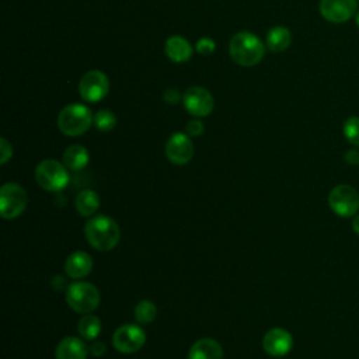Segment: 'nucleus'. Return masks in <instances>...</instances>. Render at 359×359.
Segmentation results:
<instances>
[{
  "label": "nucleus",
  "mask_w": 359,
  "mask_h": 359,
  "mask_svg": "<svg viewBox=\"0 0 359 359\" xmlns=\"http://www.w3.org/2000/svg\"><path fill=\"white\" fill-rule=\"evenodd\" d=\"M88 349L77 337H65L55 349L56 359H86Z\"/></svg>",
  "instance_id": "2eb2a0df"
},
{
  "label": "nucleus",
  "mask_w": 359,
  "mask_h": 359,
  "mask_svg": "<svg viewBox=\"0 0 359 359\" xmlns=\"http://www.w3.org/2000/svg\"><path fill=\"white\" fill-rule=\"evenodd\" d=\"M109 90L108 77L100 70L87 72L79 81V93L88 102L101 101Z\"/></svg>",
  "instance_id": "6e6552de"
},
{
  "label": "nucleus",
  "mask_w": 359,
  "mask_h": 359,
  "mask_svg": "<svg viewBox=\"0 0 359 359\" xmlns=\"http://www.w3.org/2000/svg\"><path fill=\"white\" fill-rule=\"evenodd\" d=\"M76 210L84 216V217H90L93 216L98 208H100V196L93 189H84L81 191L77 198H76Z\"/></svg>",
  "instance_id": "6ab92c4d"
},
{
  "label": "nucleus",
  "mask_w": 359,
  "mask_h": 359,
  "mask_svg": "<svg viewBox=\"0 0 359 359\" xmlns=\"http://www.w3.org/2000/svg\"><path fill=\"white\" fill-rule=\"evenodd\" d=\"M66 302L80 314H90L100 304V292L90 282H73L66 289Z\"/></svg>",
  "instance_id": "20e7f679"
},
{
  "label": "nucleus",
  "mask_w": 359,
  "mask_h": 359,
  "mask_svg": "<svg viewBox=\"0 0 359 359\" xmlns=\"http://www.w3.org/2000/svg\"><path fill=\"white\" fill-rule=\"evenodd\" d=\"M105 351H107L105 344H102V342H100V341L93 342L91 346H90V352H91L93 356H102V355L105 353Z\"/></svg>",
  "instance_id": "c85d7f7f"
},
{
  "label": "nucleus",
  "mask_w": 359,
  "mask_h": 359,
  "mask_svg": "<svg viewBox=\"0 0 359 359\" xmlns=\"http://www.w3.org/2000/svg\"><path fill=\"white\" fill-rule=\"evenodd\" d=\"M355 21H356V24H358V27H359V10H358V13L355 14Z\"/></svg>",
  "instance_id": "2f4dec72"
},
{
  "label": "nucleus",
  "mask_w": 359,
  "mask_h": 359,
  "mask_svg": "<svg viewBox=\"0 0 359 359\" xmlns=\"http://www.w3.org/2000/svg\"><path fill=\"white\" fill-rule=\"evenodd\" d=\"M345 139L355 147H359V116H349L342 125Z\"/></svg>",
  "instance_id": "b1692460"
},
{
  "label": "nucleus",
  "mask_w": 359,
  "mask_h": 359,
  "mask_svg": "<svg viewBox=\"0 0 359 359\" xmlns=\"http://www.w3.org/2000/svg\"><path fill=\"white\" fill-rule=\"evenodd\" d=\"M215 48H216L215 41H212L210 38H202L196 42V50L201 55H210L215 50Z\"/></svg>",
  "instance_id": "393cba45"
},
{
  "label": "nucleus",
  "mask_w": 359,
  "mask_h": 359,
  "mask_svg": "<svg viewBox=\"0 0 359 359\" xmlns=\"http://www.w3.org/2000/svg\"><path fill=\"white\" fill-rule=\"evenodd\" d=\"M165 156L167 158L177 165H182L191 161L194 156V144L188 135L174 133L165 143Z\"/></svg>",
  "instance_id": "f8f14e48"
},
{
  "label": "nucleus",
  "mask_w": 359,
  "mask_h": 359,
  "mask_svg": "<svg viewBox=\"0 0 359 359\" xmlns=\"http://www.w3.org/2000/svg\"><path fill=\"white\" fill-rule=\"evenodd\" d=\"M11 156H13L11 144L4 137H1L0 139V161H1V164H6Z\"/></svg>",
  "instance_id": "a878e982"
},
{
  "label": "nucleus",
  "mask_w": 359,
  "mask_h": 359,
  "mask_svg": "<svg viewBox=\"0 0 359 359\" xmlns=\"http://www.w3.org/2000/svg\"><path fill=\"white\" fill-rule=\"evenodd\" d=\"M67 167L53 158L42 160L35 168L38 185L50 192H59L69 184Z\"/></svg>",
  "instance_id": "39448f33"
},
{
  "label": "nucleus",
  "mask_w": 359,
  "mask_h": 359,
  "mask_svg": "<svg viewBox=\"0 0 359 359\" xmlns=\"http://www.w3.org/2000/svg\"><path fill=\"white\" fill-rule=\"evenodd\" d=\"M187 133L191 136H201L203 133V123L198 119L189 121L187 123Z\"/></svg>",
  "instance_id": "bb28decb"
},
{
  "label": "nucleus",
  "mask_w": 359,
  "mask_h": 359,
  "mask_svg": "<svg viewBox=\"0 0 359 359\" xmlns=\"http://www.w3.org/2000/svg\"><path fill=\"white\" fill-rule=\"evenodd\" d=\"M293 346V338L285 328L275 327L265 332L262 348L271 356H285Z\"/></svg>",
  "instance_id": "ddd939ff"
},
{
  "label": "nucleus",
  "mask_w": 359,
  "mask_h": 359,
  "mask_svg": "<svg viewBox=\"0 0 359 359\" xmlns=\"http://www.w3.org/2000/svg\"><path fill=\"white\" fill-rule=\"evenodd\" d=\"M180 100V94L175 88H168L165 93H164V101L167 104H177Z\"/></svg>",
  "instance_id": "c756f323"
},
{
  "label": "nucleus",
  "mask_w": 359,
  "mask_h": 359,
  "mask_svg": "<svg viewBox=\"0 0 359 359\" xmlns=\"http://www.w3.org/2000/svg\"><path fill=\"white\" fill-rule=\"evenodd\" d=\"M77 331L87 341L95 339L101 331V321L97 316L84 314L77 323Z\"/></svg>",
  "instance_id": "412c9836"
},
{
  "label": "nucleus",
  "mask_w": 359,
  "mask_h": 359,
  "mask_svg": "<svg viewBox=\"0 0 359 359\" xmlns=\"http://www.w3.org/2000/svg\"><path fill=\"white\" fill-rule=\"evenodd\" d=\"M229 52L237 65L250 67L261 62L265 53V48L259 38H257L252 32L241 31L230 39Z\"/></svg>",
  "instance_id": "f03ea898"
},
{
  "label": "nucleus",
  "mask_w": 359,
  "mask_h": 359,
  "mask_svg": "<svg viewBox=\"0 0 359 359\" xmlns=\"http://www.w3.org/2000/svg\"><path fill=\"white\" fill-rule=\"evenodd\" d=\"M94 125L101 132H109L116 125V116L109 109H101L94 115Z\"/></svg>",
  "instance_id": "5701e85b"
},
{
  "label": "nucleus",
  "mask_w": 359,
  "mask_h": 359,
  "mask_svg": "<svg viewBox=\"0 0 359 359\" xmlns=\"http://www.w3.org/2000/svg\"><path fill=\"white\" fill-rule=\"evenodd\" d=\"M321 15L334 24H342L358 13V0H320Z\"/></svg>",
  "instance_id": "9d476101"
},
{
  "label": "nucleus",
  "mask_w": 359,
  "mask_h": 359,
  "mask_svg": "<svg viewBox=\"0 0 359 359\" xmlns=\"http://www.w3.org/2000/svg\"><path fill=\"white\" fill-rule=\"evenodd\" d=\"M93 121L91 111L86 105L70 104L59 112L57 126L67 136H80L88 130Z\"/></svg>",
  "instance_id": "7ed1b4c3"
},
{
  "label": "nucleus",
  "mask_w": 359,
  "mask_h": 359,
  "mask_svg": "<svg viewBox=\"0 0 359 359\" xmlns=\"http://www.w3.org/2000/svg\"><path fill=\"white\" fill-rule=\"evenodd\" d=\"M27 192L17 182H7L0 188V213L4 219L18 217L27 208Z\"/></svg>",
  "instance_id": "0eeeda50"
},
{
  "label": "nucleus",
  "mask_w": 359,
  "mask_h": 359,
  "mask_svg": "<svg viewBox=\"0 0 359 359\" xmlns=\"http://www.w3.org/2000/svg\"><path fill=\"white\" fill-rule=\"evenodd\" d=\"M328 205L335 215L341 217H352L359 209V194L353 187L339 184L330 191Z\"/></svg>",
  "instance_id": "423d86ee"
},
{
  "label": "nucleus",
  "mask_w": 359,
  "mask_h": 359,
  "mask_svg": "<svg viewBox=\"0 0 359 359\" xmlns=\"http://www.w3.org/2000/svg\"><path fill=\"white\" fill-rule=\"evenodd\" d=\"M157 316V307L150 300H140L135 307V318L140 324L151 323Z\"/></svg>",
  "instance_id": "4be33fe9"
},
{
  "label": "nucleus",
  "mask_w": 359,
  "mask_h": 359,
  "mask_svg": "<svg viewBox=\"0 0 359 359\" xmlns=\"http://www.w3.org/2000/svg\"><path fill=\"white\" fill-rule=\"evenodd\" d=\"M188 359H223V348L213 338H201L191 346Z\"/></svg>",
  "instance_id": "dca6fc26"
},
{
  "label": "nucleus",
  "mask_w": 359,
  "mask_h": 359,
  "mask_svg": "<svg viewBox=\"0 0 359 359\" xmlns=\"http://www.w3.org/2000/svg\"><path fill=\"white\" fill-rule=\"evenodd\" d=\"M84 234L88 244L98 251H109L115 248L121 238L118 223L107 215H98L87 220Z\"/></svg>",
  "instance_id": "f257e3e1"
},
{
  "label": "nucleus",
  "mask_w": 359,
  "mask_h": 359,
  "mask_svg": "<svg viewBox=\"0 0 359 359\" xmlns=\"http://www.w3.org/2000/svg\"><path fill=\"white\" fill-rule=\"evenodd\" d=\"M185 109L194 116H206L212 112L215 101L212 94L203 87H189L182 97Z\"/></svg>",
  "instance_id": "9b49d317"
},
{
  "label": "nucleus",
  "mask_w": 359,
  "mask_h": 359,
  "mask_svg": "<svg viewBox=\"0 0 359 359\" xmlns=\"http://www.w3.org/2000/svg\"><path fill=\"white\" fill-rule=\"evenodd\" d=\"M165 55L170 60L182 63L192 56V48L185 38L174 35L165 41Z\"/></svg>",
  "instance_id": "f3484780"
},
{
  "label": "nucleus",
  "mask_w": 359,
  "mask_h": 359,
  "mask_svg": "<svg viewBox=\"0 0 359 359\" xmlns=\"http://www.w3.org/2000/svg\"><path fill=\"white\" fill-rule=\"evenodd\" d=\"M146 341L144 331L136 324H125L116 328L112 335V344L122 353H133L139 351Z\"/></svg>",
  "instance_id": "1a4fd4ad"
},
{
  "label": "nucleus",
  "mask_w": 359,
  "mask_h": 359,
  "mask_svg": "<svg viewBox=\"0 0 359 359\" xmlns=\"http://www.w3.org/2000/svg\"><path fill=\"white\" fill-rule=\"evenodd\" d=\"M93 269V258L86 251L72 252L65 262V272L73 279L87 276Z\"/></svg>",
  "instance_id": "4468645a"
},
{
  "label": "nucleus",
  "mask_w": 359,
  "mask_h": 359,
  "mask_svg": "<svg viewBox=\"0 0 359 359\" xmlns=\"http://www.w3.org/2000/svg\"><path fill=\"white\" fill-rule=\"evenodd\" d=\"M358 1H359V0H358Z\"/></svg>",
  "instance_id": "473e14b6"
},
{
  "label": "nucleus",
  "mask_w": 359,
  "mask_h": 359,
  "mask_svg": "<svg viewBox=\"0 0 359 359\" xmlns=\"http://www.w3.org/2000/svg\"><path fill=\"white\" fill-rule=\"evenodd\" d=\"M345 161L351 165H358L359 164V150L358 149H349L345 153Z\"/></svg>",
  "instance_id": "cd10ccee"
},
{
  "label": "nucleus",
  "mask_w": 359,
  "mask_h": 359,
  "mask_svg": "<svg viewBox=\"0 0 359 359\" xmlns=\"http://www.w3.org/2000/svg\"><path fill=\"white\" fill-rule=\"evenodd\" d=\"M352 229H353V231L356 234H359V215L353 216V219H352Z\"/></svg>",
  "instance_id": "7c9ffc66"
},
{
  "label": "nucleus",
  "mask_w": 359,
  "mask_h": 359,
  "mask_svg": "<svg viewBox=\"0 0 359 359\" xmlns=\"http://www.w3.org/2000/svg\"><path fill=\"white\" fill-rule=\"evenodd\" d=\"M88 151L81 144H72L63 153V164L73 171L83 170L88 164Z\"/></svg>",
  "instance_id": "a211bd4d"
},
{
  "label": "nucleus",
  "mask_w": 359,
  "mask_h": 359,
  "mask_svg": "<svg viewBox=\"0 0 359 359\" xmlns=\"http://www.w3.org/2000/svg\"><path fill=\"white\" fill-rule=\"evenodd\" d=\"M292 42V34L286 27L278 25L268 31L266 35V46L272 52H282L289 48Z\"/></svg>",
  "instance_id": "aec40b11"
}]
</instances>
